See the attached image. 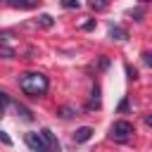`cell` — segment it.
<instances>
[{
	"label": "cell",
	"instance_id": "obj_1",
	"mask_svg": "<svg viewBox=\"0 0 152 152\" xmlns=\"http://www.w3.org/2000/svg\"><path fill=\"white\" fill-rule=\"evenodd\" d=\"M19 88L26 95H31V97H40V95L48 93L50 83H48L45 74H40V71H26V74L19 76Z\"/></svg>",
	"mask_w": 152,
	"mask_h": 152
},
{
	"label": "cell",
	"instance_id": "obj_2",
	"mask_svg": "<svg viewBox=\"0 0 152 152\" xmlns=\"http://www.w3.org/2000/svg\"><path fill=\"white\" fill-rule=\"evenodd\" d=\"M24 142L31 147V152H43V150H48V145H45V140H43L40 133H26V135H24Z\"/></svg>",
	"mask_w": 152,
	"mask_h": 152
},
{
	"label": "cell",
	"instance_id": "obj_3",
	"mask_svg": "<svg viewBox=\"0 0 152 152\" xmlns=\"http://www.w3.org/2000/svg\"><path fill=\"white\" fill-rule=\"evenodd\" d=\"M131 133H133L131 121H114L112 124V138H128Z\"/></svg>",
	"mask_w": 152,
	"mask_h": 152
},
{
	"label": "cell",
	"instance_id": "obj_4",
	"mask_svg": "<svg viewBox=\"0 0 152 152\" xmlns=\"http://www.w3.org/2000/svg\"><path fill=\"white\" fill-rule=\"evenodd\" d=\"M90 138H93V128L90 126H81V128L74 131V142H86Z\"/></svg>",
	"mask_w": 152,
	"mask_h": 152
},
{
	"label": "cell",
	"instance_id": "obj_5",
	"mask_svg": "<svg viewBox=\"0 0 152 152\" xmlns=\"http://www.w3.org/2000/svg\"><path fill=\"white\" fill-rule=\"evenodd\" d=\"M107 7H109L107 0H90V10H95V12H104Z\"/></svg>",
	"mask_w": 152,
	"mask_h": 152
},
{
	"label": "cell",
	"instance_id": "obj_6",
	"mask_svg": "<svg viewBox=\"0 0 152 152\" xmlns=\"http://www.w3.org/2000/svg\"><path fill=\"white\" fill-rule=\"evenodd\" d=\"M109 36H112V38H116V40H124V38H126V31H124V28H119V26H112V28H109Z\"/></svg>",
	"mask_w": 152,
	"mask_h": 152
},
{
	"label": "cell",
	"instance_id": "obj_7",
	"mask_svg": "<svg viewBox=\"0 0 152 152\" xmlns=\"http://www.w3.org/2000/svg\"><path fill=\"white\" fill-rule=\"evenodd\" d=\"M57 114H59L62 119H69V116H74V114H76V109H74V107H69V104H64V107H59V112H57Z\"/></svg>",
	"mask_w": 152,
	"mask_h": 152
},
{
	"label": "cell",
	"instance_id": "obj_8",
	"mask_svg": "<svg viewBox=\"0 0 152 152\" xmlns=\"http://www.w3.org/2000/svg\"><path fill=\"white\" fill-rule=\"evenodd\" d=\"M12 7H33L36 5V0H7Z\"/></svg>",
	"mask_w": 152,
	"mask_h": 152
},
{
	"label": "cell",
	"instance_id": "obj_9",
	"mask_svg": "<svg viewBox=\"0 0 152 152\" xmlns=\"http://www.w3.org/2000/svg\"><path fill=\"white\" fill-rule=\"evenodd\" d=\"M38 24H40V26H45V28H50L55 21H52V17H50V14H40V17H38Z\"/></svg>",
	"mask_w": 152,
	"mask_h": 152
},
{
	"label": "cell",
	"instance_id": "obj_10",
	"mask_svg": "<svg viewBox=\"0 0 152 152\" xmlns=\"http://www.w3.org/2000/svg\"><path fill=\"white\" fill-rule=\"evenodd\" d=\"M78 0H62V7H66V10H78Z\"/></svg>",
	"mask_w": 152,
	"mask_h": 152
},
{
	"label": "cell",
	"instance_id": "obj_11",
	"mask_svg": "<svg viewBox=\"0 0 152 152\" xmlns=\"http://www.w3.org/2000/svg\"><path fill=\"white\" fill-rule=\"evenodd\" d=\"M7 102H10V97H7V95H5V93H2V90H0V107H5V104H7Z\"/></svg>",
	"mask_w": 152,
	"mask_h": 152
},
{
	"label": "cell",
	"instance_id": "obj_12",
	"mask_svg": "<svg viewBox=\"0 0 152 152\" xmlns=\"http://www.w3.org/2000/svg\"><path fill=\"white\" fill-rule=\"evenodd\" d=\"M2 112H5V107H0V116H2Z\"/></svg>",
	"mask_w": 152,
	"mask_h": 152
},
{
	"label": "cell",
	"instance_id": "obj_13",
	"mask_svg": "<svg viewBox=\"0 0 152 152\" xmlns=\"http://www.w3.org/2000/svg\"><path fill=\"white\" fill-rule=\"evenodd\" d=\"M43 152H50V150H43ZM57 152H59V150H57Z\"/></svg>",
	"mask_w": 152,
	"mask_h": 152
},
{
	"label": "cell",
	"instance_id": "obj_14",
	"mask_svg": "<svg viewBox=\"0 0 152 152\" xmlns=\"http://www.w3.org/2000/svg\"><path fill=\"white\" fill-rule=\"evenodd\" d=\"M142 2H147V0H142Z\"/></svg>",
	"mask_w": 152,
	"mask_h": 152
},
{
	"label": "cell",
	"instance_id": "obj_15",
	"mask_svg": "<svg viewBox=\"0 0 152 152\" xmlns=\"http://www.w3.org/2000/svg\"><path fill=\"white\" fill-rule=\"evenodd\" d=\"M0 2H2V0H0Z\"/></svg>",
	"mask_w": 152,
	"mask_h": 152
}]
</instances>
